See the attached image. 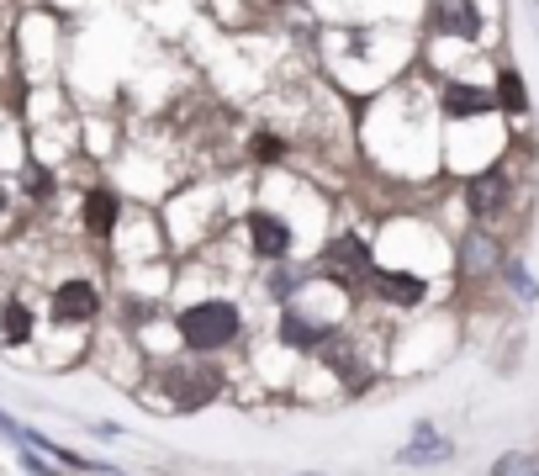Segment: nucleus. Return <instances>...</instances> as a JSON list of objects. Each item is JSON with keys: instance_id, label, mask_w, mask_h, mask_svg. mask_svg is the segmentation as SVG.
Returning a JSON list of instances; mask_svg holds the SVG:
<instances>
[{"instance_id": "nucleus-1", "label": "nucleus", "mask_w": 539, "mask_h": 476, "mask_svg": "<svg viewBox=\"0 0 539 476\" xmlns=\"http://www.w3.org/2000/svg\"><path fill=\"white\" fill-rule=\"evenodd\" d=\"M238 334V307L233 302H196L191 313H180V339L191 350H222Z\"/></svg>"}, {"instance_id": "nucleus-2", "label": "nucleus", "mask_w": 539, "mask_h": 476, "mask_svg": "<svg viewBox=\"0 0 539 476\" xmlns=\"http://www.w3.org/2000/svg\"><path fill=\"white\" fill-rule=\"evenodd\" d=\"M217 387H222V381H217L212 365H196V371H170V397H175L180 413H191V408H201V402H212Z\"/></svg>"}, {"instance_id": "nucleus-3", "label": "nucleus", "mask_w": 539, "mask_h": 476, "mask_svg": "<svg viewBox=\"0 0 539 476\" xmlns=\"http://www.w3.org/2000/svg\"><path fill=\"white\" fill-rule=\"evenodd\" d=\"M434 27L444 32V38H481V11L476 0H439L434 6Z\"/></svg>"}, {"instance_id": "nucleus-4", "label": "nucleus", "mask_w": 539, "mask_h": 476, "mask_svg": "<svg viewBox=\"0 0 539 476\" xmlns=\"http://www.w3.org/2000/svg\"><path fill=\"white\" fill-rule=\"evenodd\" d=\"M466 196H471V212L476 217H497L508 207V196H513V186H508V175L503 170H481L471 186H466Z\"/></svg>"}, {"instance_id": "nucleus-5", "label": "nucleus", "mask_w": 539, "mask_h": 476, "mask_svg": "<svg viewBox=\"0 0 539 476\" xmlns=\"http://www.w3.org/2000/svg\"><path fill=\"white\" fill-rule=\"evenodd\" d=\"M323 265L333 270V276H360V281H376V270H370V249L360 244V238H333Z\"/></svg>"}, {"instance_id": "nucleus-6", "label": "nucleus", "mask_w": 539, "mask_h": 476, "mask_svg": "<svg viewBox=\"0 0 539 476\" xmlns=\"http://www.w3.org/2000/svg\"><path fill=\"white\" fill-rule=\"evenodd\" d=\"M90 313H96V286L90 281H64L53 291V318L59 323H85Z\"/></svg>"}, {"instance_id": "nucleus-7", "label": "nucleus", "mask_w": 539, "mask_h": 476, "mask_svg": "<svg viewBox=\"0 0 539 476\" xmlns=\"http://www.w3.org/2000/svg\"><path fill=\"white\" fill-rule=\"evenodd\" d=\"M497 112V101H492V90H476V85H444V117H455V122H466V117H487Z\"/></svg>"}, {"instance_id": "nucleus-8", "label": "nucleus", "mask_w": 539, "mask_h": 476, "mask_svg": "<svg viewBox=\"0 0 539 476\" xmlns=\"http://www.w3.org/2000/svg\"><path fill=\"white\" fill-rule=\"evenodd\" d=\"M249 244H254V254H270V260H281V254L291 249V228L281 223V217H270V212H254V217H249Z\"/></svg>"}, {"instance_id": "nucleus-9", "label": "nucleus", "mask_w": 539, "mask_h": 476, "mask_svg": "<svg viewBox=\"0 0 539 476\" xmlns=\"http://www.w3.org/2000/svg\"><path fill=\"white\" fill-rule=\"evenodd\" d=\"M455 455V445L444 439L434 424H418V434H413V445L402 450V466H439V461H450Z\"/></svg>"}, {"instance_id": "nucleus-10", "label": "nucleus", "mask_w": 539, "mask_h": 476, "mask_svg": "<svg viewBox=\"0 0 539 476\" xmlns=\"http://www.w3.org/2000/svg\"><path fill=\"white\" fill-rule=\"evenodd\" d=\"M381 291V297H392L397 307H418L423 302V291H429V281L413 276V270H376V281H370Z\"/></svg>"}, {"instance_id": "nucleus-11", "label": "nucleus", "mask_w": 539, "mask_h": 476, "mask_svg": "<svg viewBox=\"0 0 539 476\" xmlns=\"http://www.w3.org/2000/svg\"><path fill=\"white\" fill-rule=\"evenodd\" d=\"M328 334H333L328 323H312V318H296V313L281 318V344H291V350H318Z\"/></svg>"}, {"instance_id": "nucleus-12", "label": "nucleus", "mask_w": 539, "mask_h": 476, "mask_svg": "<svg viewBox=\"0 0 539 476\" xmlns=\"http://www.w3.org/2000/svg\"><path fill=\"white\" fill-rule=\"evenodd\" d=\"M492 101H497V112H508V117H524L529 112V90H524V80H518V69H497Z\"/></svg>"}, {"instance_id": "nucleus-13", "label": "nucleus", "mask_w": 539, "mask_h": 476, "mask_svg": "<svg viewBox=\"0 0 539 476\" xmlns=\"http://www.w3.org/2000/svg\"><path fill=\"white\" fill-rule=\"evenodd\" d=\"M85 223L96 233H111V223H117V196H111V191H90L85 196Z\"/></svg>"}, {"instance_id": "nucleus-14", "label": "nucleus", "mask_w": 539, "mask_h": 476, "mask_svg": "<svg viewBox=\"0 0 539 476\" xmlns=\"http://www.w3.org/2000/svg\"><path fill=\"white\" fill-rule=\"evenodd\" d=\"M32 334V313L22 302H6V313H0V344H27Z\"/></svg>"}, {"instance_id": "nucleus-15", "label": "nucleus", "mask_w": 539, "mask_h": 476, "mask_svg": "<svg viewBox=\"0 0 539 476\" xmlns=\"http://www.w3.org/2000/svg\"><path fill=\"white\" fill-rule=\"evenodd\" d=\"M492 265H497V244H492L487 233H471L466 238V270H471V276H481V270H492Z\"/></svg>"}, {"instance_id": "nucleus-16", "label": "nucleus", "mask_w": 539, "mask_h": 476, "mask_svg": "<svg viewBox=\"0 0 539 476\" xmlns=\"http://www.w3.org/2000/svg\"><path fill=\"white\" fill-rule=\"evenodd\" d=\"M508 281H513V291H518L524 302H534V297H539V286H534V276H529L524 265H508Z\"/></svg>"}, {"instance_id": "nucleus-17", "label": "nucleus", "mask_w": 539, "mask_h": 476, "mask_svg": "<svg viewBox=\"0 0 539 476\" xmlns=\"http://www.w3.org/2000/svg\"><path fill=\"white\" fill-rule=\"evenodd\" d=\"M27 191H32L37 201H43V196L53 191V175H48V170H27Z\"/></svg>"}, {"instance_id": "nucleus-18", "label": "nucleus", "mask_w": 539, "mask_h": 476, "mask_svg": "<svg viewBox=\"0 0 539 476\" xmlns=\"http://www.w3.org/2000/svg\"><path fill=\"white\" fill-rule=\"evenodd\" d=\"M524 471H529V461H524V455H503V461L492 466V476H524Z\"/></svg>"}, {"instance_id": "nucleus-19", "label": "nucleus", "mask_w": 539, "mask_h": 476, "mask_svg": "<svg viewBox=\"0 0 539 476\" xmlns=\"http://www.w3.org/2000/svg\"><path fill=\"white\" fill-rule=\"evenodd\" d=\"M254 159L275 164V159H281V143H275V138H254Z\"/></svg>"}, {"instance_id": "nucleus-20", "label": "nucleus", "mask_w": 539, "mask_h": 476, "mask_svg": "<svg viewBox=\"0 0 539 476\" xmlns=\"http://www.w3.org/2000/svg\"><path fill=\"white\" fill-rule=\"evenodd\" d=\"M296 286H302V276H291V270H281V276H275V286H270V291H275V297H291Z\"/></svg>"}, {"instance_id": "nucleus-21", "label": "nucleus", "mask_w": 539, "mask_h": 476, "mask_svg": "<svg viewBox=\"0 0 539 476\" xmlns=\"http://www.w3.org/2000/svg\"><path fill=\"white\" fill-rule=\"evenodd\" d=\"M22 466H27V476H53L43 461H37V455H22Z\"/></svg>"}, {"instance_id": "nucleus-22", "label": "nucleus", "mask_w": 539, "mask_h": 476, "mask_svg": "<svg viewBox=\"0 0 539 476\" xmlns=\"http://www.w3.org/2000/svg\"><path fill=\"white\" fill-rule=\"evenodd\" d=\"M524 476H539V466H529V471H524Z\"/></svg>"}, {"instance_id": "nucleus-23", "label": "nucleus", "mask_w": 539, "mask_h": 476, "mask_svg": "<svg viewBox=\"0 0 539 476\" xmlns=\"http://www.w3.org/2000/svg\"><path fill=\"white\" fill-rule=\"evenodd\" d=\"M0 201H6V196H0Z\"/></svg>"}]
</instances>
